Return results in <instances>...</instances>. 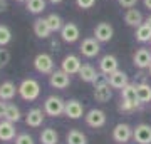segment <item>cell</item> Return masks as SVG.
<instances>
[{
    "instance_id": "cell-1",
    "label": "cell",
    "mask_w": 151,
    "mask_h": 144,
    "mask_svg": "<svg viewBox=\"0 0 151 144\" xmlns=\"http://www.w3.org/2000/svg\"><path fill=\"white\" fill-rule=\"evenodd\" d=\"M113 97V87L108 82V75L99 72V77L94 82V99L97 102H108Z\"/></svg>"
},
{
    "instance_id": "cell-2",
    "label": "cell",
    "mask_w": 151,
    "mask_h": 144,
    "mask_svg": "<svg viewBox=\"0 0 151 144\" xmlns=\"http://www.w3.org/2000/svg\"><path fill=\"white\" fill-rule=\"evenodd\" d=\"M19 96L24 101H35L40 96V84L35 79H24L19 85Z\"/></svg>"
},
{
    "instance_id": "cell-3",
    "label": "cell",
    "mask_w": 151,
    "mask_h": 144,
    "mask_svg": "<svg viewBox=\"0 0 151 144\" xmlns=\"http://www.w3.org/2000/svg\"><path fill=\"white\" fill-rule=\"evenodd\" d=\"M44 111L50 117H59L65 111V101L59 96H49L44 102Z\"/></svg>"
},
{
    "instance_id": "cell-4",
    "label": "cell",
    "mask_w": 151,
    "mask_h": 144,
    "mask_svg": "<svg viewBox=\"0 0 151 144\" xmlns=\"http://www.w3.org/2000/svg\"><path fill=\"white\" fill-rule=\"evenodd\" d=\"M34 69L40 72V74H47L50 75L54 72V59H52V55L50 54H37L35 55V59H34Z\"/></svg>"
},
{
    "instance_id": "cell-5",
    "label": "cell",
    "mask_w": 151,
    "mask_h": 144,
    "mask_svg": "<svg viewBox=\"0 0 151 144\" xmlns=\"http://www.w3.org/2000/svg\"><path fill=\"white\" fill-rule=\"evenodd\" d=\"M81 54L87 59H92V57H96L99 50H101V42L97 40L96 37H87V39H82L81 42V47H79Z\"/></svg>"
},
{
    "instance_id": "cell-6",
    "label": "cell",
    "mask_w": 151,
    "mask_h": 144,
    "mask_svg": "<svg viewBox=\"0 0 151 144\" xmlns=\"http://www.w3.org/2000/svg\"><path fill=\"white\" fill-rule=\"evenodd\" d=\"M79 37H81V30H79V27L76 25L74 22H67V24H64V27L60 29V39H62L65 44L77 42Z\"/></svg>"
},
{
    "instance_id": "cell-7",
    "label": "cell",
    "mask_w": 151,
    "mask_h": 144,
    "mask_svg": "<svg viewBox=\"0 0 151 144\" xmlns=\"http://www.w3.org/2000/svg\"><path fill=\"white\" fill-rule=\"evenodd\" d=\"M49 84L52 85L54 89H67L70 84V75L67 74V72H64V70H54L52 74L49 75Z\"/></svg>"
},
{
    "instance_id": "cell-8",
    "label": "cell",
    "mask_w": 151,
    "mask_h": 144,
    "mask_svg": "<svg viewBox=\"0 0 151 144\" xmlns=\"http://www.w3.org/2000/svg\"><path fill=\"white\" fill-rule=\"evenodd\" d=\"M81 67H82L81 59H79L77 55H74V54H69V55H65L64 59H62V62H60V69L64 70V72H67L69 75L79 74Z\"/></svg>"
},
{
    "instance_id": "cell-9",
    "label": "cell",
    "mask_w": 151,
    "mask_h": 144,
    "mask_svg": "<svg viewBox=\"0 0 151 144\" xmlns=\"http://www.w3.org/2000/svg\"><path fill=\"white\" fill-rule=\"evenodd\" d=\"M84 117H86L87 126H89V128H94V129L103 128L104 124H106V119H108L106 117V112L101 111V109H91Z\"/></svg>"
},
{
    "instance_id": "cell-10",
    "label": "cell",
    "mask_w": 151,
    "mask_h": 144,
    "mask_svg": "<svg viewBox=\"0 0 151 144\" xmlns=\"http://www.w3.org/2000/svg\"><path fill=\"white\" fill-rule=\"evenodd\" d=\"M113 35H114V29H113L111 24H108V22H99V24L94 27V37H96L101 44L109 42V40L113 39Z\"/></svg>"
},
{
    "instance_id": "cell-11",
    "label": "cell",
    "mask_w": 151,
    "mask_h": 144,
    "mask_svg": "<svg viewBox=\"0 0 151 144\" xmlns=\"http://www.w3.org/2000/svg\"><path fill=\"white\" fill-rule=\"evenodd\" d=\"M131 138H133V128H131L129 124L121 123L113 129V139L116 143L124 144V143H128Z\"/></svg>"
},
{
    "instance_id": "cell-12",
    "label": "cell",
    "mask_w": 151,
    "mask_h": 144,
    "mask_svg": "<svg viewBox=\"0 0 151 144\" xmlns=\"http://www.w3.org/2000/svg\"><path fill=\"white\" fill-rule=\"evenodd\" d=\"M133 62L138 69H150L151 65V50L146 47L138 49L133 55Z\"/></svg>"
},
{
    "instance_id": "cell-13",
    "label": "cell",
    "mask_w": 151,
    "mask_h": 144,
    "mask_svg": "<svg viewBox=\"0 0 151 144\" xmlns=\"http://www.w3.org/2000/svg\"><path fill=\"white\" fill-rule=\"evenodd\" d=\"M133 139L138 144H151V126L150 124H138L133 129Z\"/></svg>"
},
{
    "instance_id": "cell-14",
    "label": "cell",
    "mask_w": 151,
    "mask_h": 144,
    "mask_svg": "<svg viewBox=\"0 0 151 144\" xmlns=\"http://www.w3.org/2000/svg\"><path fill=\"white\" fill-rule=\"evenodd\" d=\"M44 119H45V111L39 109V107H34L25 116V124H27L29 128H40Z\"/></svg>"
},
{
    "instance_id": "cell-15",
    "label": "cell",
    "mask_w": 151,
    "mask_h": 144,
    "mask_svg": "<svg viewBox=\"0 0 151 144\" xmlns=\"http://www.w3.org/2000/svg\"><path fill=\"white\" fill-rule=\"evenodd\" d=\"M118 69H119V62H118V59H116L114 55L106 54L104 57H101V60H99V70H101L103 74L109 75Z\"/></svg>"
},
{
    "instance_id": "cell-16",
    "label": "cell",
    "mask_w": 151,
    "mask_h": 144,
    "mask_svg": "<svg viewBox=\"0 0 151 144\" xmlns=\"http://www.w3.org/2000/svg\"><path fill=\"white\" fill-rule=\"evenodd\" d=\"M108 82L113 89H123L124 85L129 84V79H128V74L124 70H114L113 74L108 75Z\"/></svg>"
},
{
    "instance_id": "cell-17",
    "label": "cell",
    "mask_w": 151,
    "mask_h": 144,
    "mask_svg": "<svg viewBox=\"0 0 151 144\" xmlns=\"http://www.w3.org/2000/svg\"><path fill=\"white\" fill-rule=\"evenodd\" d=\"M64 114L69 119H79V117L84 116V106H82L79 101H76V99H70V101L65 102Z\"/></svg>"
},
{
    "instance_id": "cell-18",
    "label": "cell",
    "mask_w": 151,
    "mask_h": 144,
    "mask_svg": "<svg viewBox=\"0 0 151 144\" xmlns=\"http://www.w3.org/2000/svg\"><path fill=\"white\" fill-rule=\"evenodd\" d=\"M99 77V72H97L91 64H82L81 70H79V79L82 82H87V84H94L96 79Z\"/></svg>"
},
{
    "instance_id": "cell-19",
    "label": "cell",
    "mask_w": 151,
    "mask_h": 144,
    "mask_svg": "<svg viewBox=\"0 0 151 144\" xmlns=\"http://www.w3.org/2000/svg\"><path fill=\"white\" fill-rule=\"evenodd\" d=\"M124 22H126V25H129V27H139L141 24H145L143 22V14H141L138 9H128L126 10V14H124Z\"/></svg>"
},
{
    "instance_id": "cell-20",
    "label": "cell",
    "mask_w": 151,
    "mask_h": 144,
    "mask_svg": "<svg viewBox=\"0 0 151 144\" xmlns=\"http://www.w3.org/2000/svg\"><path fill=\"white\" fill-rule=\"evenodd\" d=\"M17 92H19V87H15L14 82H10V80L2 82L0 84V101H12Z\"/></svg>"
},
{
    "instance_id": "cell-21",
    "label": "cell",
    "mask_w": 151,
    "mask_h": 144,
    "mask_svg": "<svg viewBox=\"0 0 151 144\" xmlns=\"http://www.w3.org/2000/svg\"><path fill=\"white\" fill-rule=\"evenodd\" d=\"M34 34H35L39 39H49L50 37L52 30H50V27H49L45 19H35V20H34Z\"/></svg>"
},
{
    "instance_id": "cell-22",
    "label": "cell",
    "mask_w": 151,
    "mask_h": 144,
    "mask_svg": "<svg viewBox=\"0 0 151 144\" xmlns=\"http://www.w3.org/2000/svg\"><path fill=\"white\" fill-rule=\"evenodd\" d=\"M15 139V126L10 121H0V141H12Z\"/></svg>"
},
{
    "instance_id": "cell-23",
    "label": "cell",
    "mask_w": 151,
    "mask_h": 144,
    "mask_svg": "<svg viewBox=\"0 0 151 144\" xmlns=\"http://www.w3.org/2000/svg\"><path fill=\"white\" fill-rule=\"evenodd\" d=\"M121 99L128 102H134V104H141L138 99V91H136V84H128L121 89Z\"/></svg>"
},
{
    "instance_id": "cell-24",
    "label": "cell",
    "mask_w": 151,
    "mask_h": 144,
    "mask_svg": "<svg viewBox=\"0 0 151 144\" xmlns=\"http://www.w3.org/2000/svg\"><path fill=\"white\" fill-rule=\"evenodd\" d=\"M136 91H138V99L141 104H148L151 102V85L146 82H139L136 84Z\"/></svg>"
},
{
    "instance_id": "cell-25",
    "label": "cell",
    "mask_w": 151,
    "mask_h": 144,
    "mask_svg": "<svg viewBox=\"0 0 151 144\" xmlns=\"http://www.w3.org/2000/svg\"><path fill=\"white\" fill-rule=\"evenodd\" d=\"M65 143L67 144H87L86 134L77 131V129H70L67 136H65Z\"/></svg>"
},
{
    "instance_id": "cell-26",
    "label": "cell",
    "mask_w": 151,
    "mask_h": 144,
    "mask_svg": "<svg viewBox=\"0 0 151 144\" xmlns=\"http://www.w3.org/2000/svg\"><path fill=\"white\" fill-rule=\"evenodd\" d=\"M40 143L42 144H57L59 143V134H57V131L52 128H47L44 129L42 133H40Z\"/></svg>"
},
{
    "instance_id": "cell-27",
    "label": "cell",
    "mask_w": 151,
    "mask_h": 144,
    "mask_svg": "<svg viewBox=\"0 0 151 144\" xmlns=\"http://www.w3.org/2000/svg\"><path fill=\"white\" fill-rule=\"evenodd\" d=\"M134 37L139 44H146V42H151V29L146 24H141L139 27H136V32H134Z\"/></svg>"
},
{
    "instance_id": "cell-28",
    "label": "cell",
    "mask_w": 151,
    "mask_h": 144,
    "mask_svg": "<svg viewBox=\"0 0 151 144\" xmlns=\"http://www.w3.org/2000/svg\"><path fill=\"white\" fill-rule=\"evenodd\" d=\"M45 7H47V2H45V0H27V2H25V9H27L30 14H34V15L42 14V12L45 10Z\"/></svg>"
},
{
    "instance_id": "cell-29",
    "label": "cell",
    "mask_w": 151,
    "mask_h": 144,
    "mask_svg": "<svg viewBox=\"0 0 151 144\" xmlns=\"http://www.w3.org/2000/svg\"><path fill=\"white\" fill-rule=\"evenodd\" d=\"M22 117V114H20V109L15 106V104H7V111H5V117L7 121H10V123H19Z\"/></svg>"
},
{
    "instance_id": "cell-30",
    "label": "cell",
    "mask_w": 151,
    "mask_h": 144,
    "mask_svg": "<svg viewBox=\"0 0 151 144\" xmlns=\"http://www.w3.org/2000/svg\"><path fill=\"white\" fill-rule=\"evenodd\" d=\"M45 20H47V24H49L52 32H60V29L64 27V22H62L60 15H57V14H49L45 17Z\"/></svg>"
},
{
    "instance_id": "cell-31",
    "label": "cell",
    "mask_w": 151,
    "mask_h": 144,
    "mask_svg": "<svg viewBox=\"0 0 151 144\" xmlns=\"http://www.w3.org/2000/svg\"><path fill=\"white\" fill-rule=\"evenodd\" d=\"M12 40V30L5 24H0V47H5Z\"/></svg>"
},
{
    "instance_id": "cell-32",
    "label": "cell",
    "mask_w": 151,
    "mask_h": 144,
    "mask_svg": "<svg viewBox=\"0 0 151 144\" xmlns=\"http://www.w3.org/2000/svg\"><path fill=\"white\" fill-rule=\"evenodd\" d=\"M139 109V104H134V102H128L121 99V104H119V111L121 112H134Z\"/></svg>"
},
{
    "instance_id": "cell-33",
    "label": "cell",
    "mask_w": 151,
    "mask_h": 144,
    "mask_svg": "<svg viewBox=\"0 0 151 144\" xmlns=\"http://www.w3.org/2000/svg\"><path fill=\"white\" fill-rule=\"evenodd\" d=\"M9 60H10V54H9V50L0 47V69L5 67V65L9 64Z\"/></svg>"
},
{
    "instance_id": "cell-34",
    "label": "cell",
    "mask_w": 151,
    "mask_h": 144,
    "mask_svg": "<svg viewBox=\"0 0 151 144\" xmlns=\"http://www.w3.org/2000/svg\"><path fill=\"white\" fill-rule=\"evenodd\" d=\"M15 144H34V139L32 136H29V134H19L15 138Z\"/></svg>"
},
{
    "instance_id": "cell-35",
    "label": "cell",
    "mask_w": 151,
    "mask_h": 144,
    "mask_svg": "<svg viewBox=\"0 0 151 144\" xmlns=\"http://www.w3.org/2000/svg\"><path fill=\"white\" fill-rule=\"evenodd\" d=\"M96 4V0H76V5L82 9V10H87V9H92Z\"/></svg>"
},
{
    "instance_id": "cell-36",
    "label": "cell",
    "mask_w": 151,
    "mask_h": 144,
    "mask_svg": "<svg viewBox=\"0 0 151 144\" xmlns=\"http://www.w3.org/2000/svg\"><path fill=\"white\" fill-rule=\"evenodd\" d=\"M118 4L123 9H133V7L138 4V0H118Z\"/></svg>"
},
{
    "instance_id": "cell-37",
    "label": "cell",
    "mask_w": 151,
    "mask_h": 144,
    "mask_svg": "<svg viewBox=\"0 0 151 144\" xmlns=\"http://www.w3.org/2000/svg\"><path fill=\"white\" fill-rule=\"evenodd\" d=\"M5 111H7V102L0 101V119L5 117Z\"/></svg>"
},
{
    "instance_id": "cell-38",
    "label": "cell",
    "mask_w": 151,
    "mask_h": 144,
    "mask_svg": "<svg viewBox=\"0 0 151 144\" xmlns=\"http://www.w3.org/2000/svg\"><path fill=\"white\" fill-rule=\"evenodd\" d=\"M9 9V4H7V0H0V14L2 12H5Z\"/></svg>"
},
{
    "instance_id": "cell-39",
    "label": "cell",
    "mask_w": 151,
    "mask_h": 144,
    "mask_svg": "<svg viewBox=\"0 0 151 144\" xmlns=\"http://www.w3.org/2000/svg\"><path fill=\"white\" fill-rule=\"evenodd\" d=\"M143 4H145V7L148 10H151V0H143Z\"/></svg>"
},
{
    "instance_id": "cell-40",
    "label": "cell",
    "mask_w": 151,
    "mask_h": 144,
    "mask_svg": "<svg viewBox=\"0 0 151 144\" xmlns=\"http://www.w3.org/2000/svg\"><path fill=\"white\" fill-rule=\"evenodd\" d=\"M145 24H146V25H148V27L151 29V15H150V17H148V19L145 20Z\"/></svg>"
},
{
    "instance_id": "cell-41",
    "label": "cell",
    "mask_w": 151,
    "mask_h": 144,
    "mask_svg": "<svg viewBox=\"0 0 151 144\" xmlns=\"http://www.w3.org/2000/svg\"><path fill=\"white\" fill-rule=\"evenodd\" d=\"M50 4H54V5H57V4H60V2H64V0H49Z\"/></svg>"
},
{
    "instance_id": "cell-42",
    "label": "cell",
    "mask_w": 151,
    "mask_h": 144,
    "mask_svg": "<svg viewBox=\"0 0 151 144\" xmlns=\"http://www.w3.org/2000/svg\"><path fill=\"white\" fill-rule=\"evenodd\" d=\"M15 2H27V0H15Z\"/></svg>"
},
{
    "instance_id": "cell-43",
    "label": "cell",
    "mask_w": 151,
    "mask_h": 144,
    "mask_svg": "<svg viewBox=\"0 0 151 144\" xmlns=\"http://www.w3.org/2000/svg\"><path fill=\"white\" fill-rule=\"evenodd\" d=\"M150 74H151V65H150Z\"/></svg>"
}]
</instances>
